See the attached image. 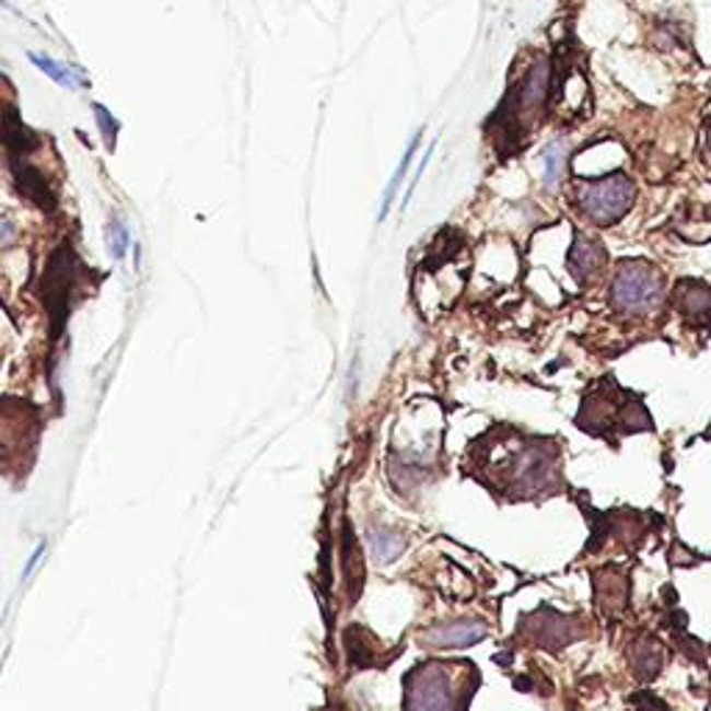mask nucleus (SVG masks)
Segmentation results:
<instances>
[{
  "label": "nucleus",
  "mask_w": 711,
  "mask_h": 711,
  "mask_svg": "<svg viewBox=\"0 0 711 711\" xmlns=\"http://www.w3.org/2000/svg\"><path fill=\"white\" fill-rule=\"evenodd\" d=\"M95 117L97 123H101V131H103V139H106V145L115 148V137H117V120L109 115V112L103 109L101 103H95Z\"/></svg>",
  "instance_id": "nucleus-15"
},
{
  "label": "nucleus",
  "mask_w": 711,
  "mask_h": 711,
  "mask_svg": "<svg viewBox=\"0 0 711 711\" xmlns=\"http://www.w3.org/2000/svg\"><path fill=\"white\" fill-rule=\"evenodd\" d=\"M603 259H606V254H603V247L595 240H586L581 234L575 236L573 250H570V270H573V276L579 281H590L601 270Z\"/></svg>",
  "instance_id": "nucleus-5"
},
{
  "label": "nucleus",
  "mask_w": 711,
  "mask_h": 711,
  "mask_svg": "<svg viewBox=\"0 0 711 711\" xmlns=\"http://www.w3.org/2000/svg\"><path fill=\"white\" fill-rule=\"evenodd\" d=\"M483 637H487V626L481 622H447L429 633V642L440 648H467Z\"/></svg>",
  "instance_id": "nucleus-6"
},
{
  "label": "nucleus",
  "mask_w": 711,
  "mask_h": 711,
  "mask_svg": "<svg viewBox=\"0 0 711 711\" xmlns=\"http://www.w3.org/2000/svg\"><path fill=\"white\" fill-rule=\"evenodd\" d=\"M706 142H709V151H711V126H709V133H706Z\"/></svg>",
  "instance_id": "nucleus-18"
},
{
  "label": "nucleus",
  "mask_w": 711,
  "mask_h": 711,
  "mask_svg": "<svg viewBox=\"0 0 711 711\" xmlns=\"http://www.w3.org/2000/svg\"><path fill=\"white\" fill-rule=\"evenodd\" d=\"M675 308L689 319H706L711 314V287L687 278L675 287Z\"/></svg>",
  "instance_id": "nucleus-3"
},
{
  "label": "nucleus",
  "mask_w": 711,
  "mask_h": 711,
  "mask_svg": "<svg viewBox=\"0 0 711 711\" xmlns=\"http://www.w3.org/2000/svg\"><path fill=\"white\" fill-rule=\"evenodd\" d=\"M545 95H548V65H537L528 73V79L523 81V86L517 90L520 109L534 112L543 106Z\"/></svg>",
  "instance_id": "nucleus-8"
},
{
  "label": "nucleus",
  "mask_w": 711,
  "mask_h": 711,
  "mask_svg": "<svg viewBox=\"0 0 711 711\" xmlns=\"http://www.w3.org/2000/svg\"><path fill=\"white\" fill-rule=\"evenodd\" d=\"M633 703L639 706V711H667V706H664L658 698H653V695H637Z\"/></svg>",
  "instance_id": "nucleus-17"
},
{
  "label": "nucleus",
  "mask_w": 711,
  "mask_h": 711,
  "mask_svg": "<svg viewBox=\"0 0 711 711\" xmlns=\"http://www.w3.org/2000/svg\"><path fill=\"white\" fill-rule=\"evenodd\" d=\"M662 298V276L648 261H622L611 281V303L622 314H645Z\"/></svg>",
  "instance_id": "nucleus-2"
},
{
  "label": "nucleus",
  "mask_w": 711,
  "mask_h": 711,
  "mask_svg": "<svg viewBox=\"0 0 711 711\" xmlns=\"http://www.w3.org/2000/svg\"><path fill=\"white\" fill-rule=\"evenodd\" d=\"M420 139H422V131H417V133H415V139H411V142H409V148H406L404 159H400L398 170H395L393 182H389V187H386V193H384V203H381V211H378V223H384V220L389 218V211H393L395 195H398L400 184L406 182V173H409V164L415 162L417 148H420Z\"/></svg>",
  "instance_id": "nucleus-10"
},
{
  "label": "nucleus",
  "mask_w": 711,
  "mask_h": 711,
  "mask_svg": "<svg viewBox=\"0 0 711 711\" xmlns=\"http://www.w3.org/2000/svg\"><path fill=\"white\" fill-rule=\"evenodd\" d=\"M28 59L34 61V65H37L45 75H50V79H54L56 84L67 86V90H75V84H79V79H75L73 70H70V67H65V65H59V61H54L50 56L28 54Z\"/></svg>",
  "instance_id": "nucleus-11"
},
{
  "label": "nucleus",
  "mask_w": 711,
  "mask_h": 711,
  "mask_svg": "<svg viewBox=\"0 0 711 711\" xmlns=\"http://www.w3.org/2000/svg\"><path fill=\"white\" fill-rule=\"evenodd\" d=\"M543 162H545V184L553 187V184H559L561 164H564V145H561V142H550L543 153Z\"/></svg>",
  "instance_id": "nucleus-13"
},
{
  "label": "nucleus",
  "mask_w": 711,
  "mask_h": 711,
  "mask_svg": "<svg viewBox=\"0 0 711 711\" xmlns=\"http://www.w3.org/2000/svg\"><path fill=\"white\" fill-rule=\"evenodd\" d=\"M631 653H633L631 664H633V669H637V673L642 675V681H651L653 675H656L658 669H662L664 651H662V645H658V642H653L651 637L639 639Z\"/></svg>",
  "instance_id": "nucleus-9"
},
{
  "label": "nucleus",
  "mask_w": 711,
  "mask_h": 711,
  "mask_svg": "<svg viewBox=\"0 0 711 711\" xmlns=\"http://www.w3.org/2000/svg\"><path fill=\"white\" fill-rule=\"evenodd\" d=\"M370 543H373L375 556H378L381 561L398 559L400 550H404V543H400V539L395 537L393 531H384V528L370 531Z\"/></svg>",
  "instance_id": "nucleus-12"
},
{
  "label": "nucleus",
  "mask_w": 711,
  "mask_h": 711,
  "mask_svg": "<svg viewBox=\"0 0 711 711\" xmlns=\"http://www.w3.org/2000/svg\"><path fill=\"white\" fill-rule=\"evenodd\" d=\"M106 240H109V254L115 256L117 261L123 259V256H126V250H128V231H126V225L120 223V220H112L109 223V229H106Z\"/></svg>",
  "instance_id": "nucleus-14"
},
{
  "label": "nucleus",
  "mask_w": 711,
  "mask_h": 711,
  "mask_svg": "<svg viewBox=\"0 0 711 711\" xmlns=\"http://www.w3.org/2000/svg\"><path fill=\"white\" fill-rule=\"evenodd\" d=\"M12 170H14V178H18L20 193H23L25 198L34 200L39 209H54L56 206L54 193L48 189V184H45L43 173H39L37 167L25 164L23 156H12Z\"/></svg>",
  "instance_id": "nucleus-4"
},
{
  "label": "nucleus",
  "mask_w": 711,
  "mask_h": 711,
  "mask_svg": "<svg viewBox=\"0 0 711 711\" xmlns=\"http://www.w3.org/2000/svg\"><path fill=\"white\" fill-rule=\"evenodd\" d=\"M633 195H637V189H633L631 178L626 173H611L606 178H597V182L579 184L575 200H579V209L595 225H615L631 211Z\"/></svg>",
  "instance_id": "nucleus-1"
},
{
  "label": "nucleus",
  "mask_w": 711,
  "mask_h": 711,
  "mask_svg": "<svg viewBox=\"0 0 711 711\" xmlns=\"http://www.w3.org/2000/svg\"><path fill=\"white\" fill-rule=\"evenodd\" d=\"M434 148H436V142H431V145H429V151L422 153V162H420V167H417V173H415V178H411V184H409V189H406V200H404V209H406V203H409V200H411V195H415V189H417V184H420V178H422V173H426V167H429V162H431V153H434Z\"/></svg>",
  "instance_id": "nucleus-16"
},
{
  "label": "nucleus",
  "mask_w": 711,
  "mask_h": 711,
  "mask_svg": "<svg viewBox=\"0 0 711 711\" xmlns=\"http://www.w3.org/2000/svg\"><path fill=\"white\" fill-rule=\"evenodd\" d=\"M3 145L12 156H28V151L37 148V137L31 133V128L23 126L14 109H7V115H3Z\"/></svg>",
  "instance_id": "nucleus-7"
}]
</instances>
